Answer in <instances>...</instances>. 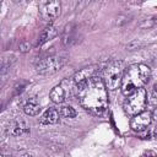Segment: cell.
Here are the masks:
<instances>
[{
  "mask_svg": "<svg viewBox=\"0 0 157 157\" xmlns=\"http://www.w3.org/2000/svg\"><path fill=\"white\" fill-rule=\"evenodd\" d=\"M77 97L80 104L93 114H102L108 107L107 87L98 76L77 85Z\"/></svg>",
  "mask_w": 157,
  "mask_h": 157,
  "instance_id": "6da1fadb",
  "label": "cell"
},
{
  "mask_svg": "<svg viewBox=\"0 0 157 157\" xmlns=\"http://www.w3.org/2000/svg\"><path fill=\"white\" fill-rule=\"evenodd\" d=\"M151 77V70L144 64H134L124 72L121 81V92L125 96H130L135 91L144 88Z\"/></svg>",
  "mask_w": 157,
  "mask_h": 157,
  "instance_id": "7a4b0ae2",
  "label": "cell"
},
{
  "mask_svg": "<svg viewBox=\"0 0 157 157\" xmlns=\"http://www.w3.org/2000/svg\"><path fill=\"white\" fill-rule=\"evenodd\" d=\"M123 76H124V63L121 60H113L105 66L103 71V82L108 90L114 91L121 83Z\"/></svg>",
  "mask_w": 157,
  "mask_h": 157,
  "instance_id": "3957f363",
  "label": "cell"
},
{
  "mask_svg": "<svg viewBox=\"0 0 157 157\" xmlns=\"http://www.w3.org/2000/svg\"><path fill=\"white\" fill-rule=\"evenodd\" d=\"M146 99H147L146 90L140 88V90L135 91L134 93H131L130 96H128V98L125 99V102L123 104V108L128 115L135 117L144 112L145 105H146Z\"/></svg>",
  "mask_w": 157,
  "mask_h": 157,
  "instance_id": "277c9868",
  "label": "cell"
},
{
  "mask_svg": "<svg viewBox=\"0 0 157 157\" xmlns=\"http://www.w3.org/2000/svg\"><path fill=\"white\" fill-rule=\"evenodd\" d=\"M66 61H67L66 55H49L37 63L36 70L38 74H42V75L54 74L59 71L66 64Z\"/></svg>",
  "mask_w": 157,
  "mask_h": 157,
  "instance_id": "5b68a950",
  "label": "cell"
},
{
  "mask_svg": "<svg viewBox=\"0 0 157 157\" xmlns=\"http://www.w3.org/2000/svg\"><path fill=\"white\" fill-rule=\"evenodd\" d=\"M152 117L148 112H142L135 117H132L130 121V126L134 131H144L151 123Z\"/></svg>",
  "mask_w": 157,
  "mask_h": 157,
  "instance_id": "8992f818",
  "label": "cell"
},
{
  "mask_svg": "<svg viewBox=\"0 0 157 157\" xmlns=\"http://www.w3.org/2000/svg\"><path fill=\"white\" fill-rule=\"evenodd\" d=\"M40 13H42V17L45 21H52V20L56 18L60 15V2L59 1H49V2H45L42 6Z\"/></svg>",
  "mask_w": 157,
  "mask_h": 157,
  "instance_id": "52a82bcc",
  "label": "cell"
},
{
  "mask_svg": "<svg viewBox=\"0 0 157 157\" xmlns=\"http://www.w3.org/2000/svg\"><path fill=\"white\" fill-rule=\"evenodd\" d=\"M97 70H98V66L97 65H91V66H87V67H83L81 69L80 71H77L75 74V76L72 77L74 78V82L76 85H80L87 80H90L91 77L96 76L97 74Z\"/></svg>",
  "mask_w": 157,
  "mask_h": 157,
  "instance_id": "ba28073f",
  "label": "cell"
},
{
  "mask_svg": "<svg viewBox=\"0 0 157 157\" xmlns=\"http://www.w3.org/2000/svg\"><path fill=\"white\" fill-rule=\"evenodd\" d=\"M6 131L9 135L12 136H20V135H25L29 132V128L27 126V124L23 120H12L9 123Z\"/></svg>",
  "mask_w": 157,
  "mask_h": 157,
  "instance_id": "9c48e42d",
  "label": "cell"
},
{
  "mask_svg": "<svg viewBox=\"0 0 157 157\" xmlns=\"http://www.w3.org/2000/svg\"><path fill=\"white\" fill-rule=\"evenodd\" d=\"M40 110V103L37 97H29L23 104V112L27 115H37Z\"/></svg>",
  "mask_w": 157,
  "mask_h": 157,
  "instance_id": "30bf717a",
  "label": "cell"
},
{
  "mask_svg": "<svg viewBox=\"0 0 157 157\" xmlns=\"http://www.w3.org/2000/svg\"><path fill=\"white\" fill-rule=\"evenodd\" d=\"M59 117H60V113H59L56 109L49 108V109H47V110L43 113V115H42V118H40V123H42V124H45V125L56 124V123L59 121V119H60Z\"/></svg>",
  "mask_w": 157,
  "mask_h": 157,
  "instance_id": "8fae6325",
  "label": "cell"
},
{
  "mask_svg": "<svg viewBox=\"0 0 157 157\" xmlns=\"http://www.w3.org/2000/svg\"><path fill=\"white\" fill-rule=\"evenodd\" d=\"M56 34H58V31H56V28H55L53 25L47 26V27L44 28V31L42 32V34H40V37H39V40H38L37 45H43L44 43H47V42H49L50 39H53Z\"/></svg>",
  "mask_w": 157,
  "mask_h": 157,
  "instance_id": "7c38bea8",
  "label": "cell"
},
{
  "mask_svg": "<svg viewBox=\"0 0 157 157\" xmlns=\"http://www.w3.org/2000/svg\"><path fill=\"white\" fill-rule=\"evenodd\" d=\"M52 102L54 103H63L64 99H65V91L63 90L61 86H55L52 91H50V94H49Z\"/></svg>",
  "mask_w": 157,
  "mask_h": 157,
  "instance_id": "4fadbf2b",
  "label": "cell"
},
{
  "mask_svg": "<svg viewBox=\"0 0 157 157\" xmlns=\"http://www.w3.org/2000/svg\"><path fill=\"white\" fill-rule=\"evenodd\" d=\"M59 113H60V115L64 117V118H75L76 114H77L76 110H75L71 105H63V107H60Z\"/></svg>",
  "mask_w": 157,
  "mask_h": 157,
  "instance_id": "5bb4252c",
  "label": "cell"
},
{
  "mask_svg": "<svg viewBox=\"0 0 157 157\" xmlns=\"http://www.w3.org/2000/svg\"><path fill=\"white\" fill-rule=\"evenodd\" d=\"M148 98H150V102H151L152 104H157V83H155V85L152 86V88H151V91H150Z\"/></svg>",
  "mask_w": 157,
  "mask_h": 157,
  "instance_id": "9a60e30c",
  "label": "cell"
},
{
  "mask_svg": "<svg viewBox=\"0 0 157 157\" xmlns=\"http://www.w3.org/2000/svg\"><path fill=\"white\" fill-rule=\"evenodd\" d=\"M20 52H22V53H27V52H29L31 50V44L28 43V42H22L21 44H20Z\"/></svg>",
  "mask_w": 157,
  "mask_h": 157,
  "instance_id": "2e32d148",
  "label": "cell"
},
{
  "mask_svg": "<svg viewBox=\"0 0 157 157\" xmlns=\"http://www.w3.org/2000/svg\"><path fill=\"white\" fill-rule=\"evenodd\" d=\"M141 157H157V153H156L155 151L148 150V151H145V152L141 155Z\"/></svg>",
  "mask_w": 157,
  "mask_h": 157,
  "instance_id": "e0dca14e",
  "label": "cell"
},
{
  "mask_svg": "<svg viewBox=\"0 0 157 157\" xmlns=\"http://www.w3.org/2000/svg\"><path fill=\"white\" fill-rule=\"evenodd\" d=\"M151 117H152V120H155V121H157V107L153 109V112H152V114H151Z\"/></svg>",
  "mask_w": 157,
  "mask_h": 157,
  "instance_id": "ac0fdd59",
  "label": "cell"
},
{
  "mask_svg": "<svg viewBox=\"0 0 157 157\" xmlns=\"http://www.w3.org/2000/svg\"><path fill=\"white\" fill-rule=\"evenodd\" d=\"M18 157H33V156L31 153H28V152H22V153L18 155Z\"/></svg>",
  "mask_w": 157,
  "mask_h": 157,
  "instance_id": "d6986e66",
  "label": "cell"
},
{
  "mask_svg": "<svg viewBox=\"0 0 157 157\" xmlns=\"http://www.w3.org/2000/svg\"><path fill=\"white\" fill-rule=\"evenodd\" d=\"M0 157H12V156H11V155H7V153H1Z\"/></svg>",
  "mask_w": 157,
  "mask_h": 157,
  "instance_id": "ffe728a7",
  "label": "cell"
}]
</instances>
